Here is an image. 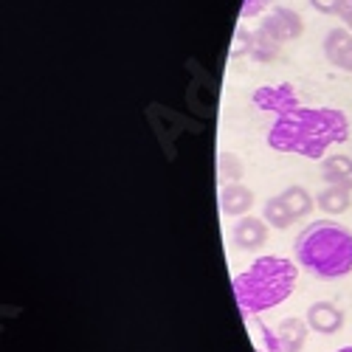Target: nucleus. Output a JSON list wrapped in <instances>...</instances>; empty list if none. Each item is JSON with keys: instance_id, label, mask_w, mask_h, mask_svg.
<instances>
[{"instance_id": "f257e3e1", "label": "nucleus", "mask_w": 352, "mask_h": 352, "mask_svg": "<svg viewBox=\"0 0 352 352\" xmlns=\"http://www.w3.org/2000/svg\"><path fill=\"white\" fill-rule=\"evenodd\" d=\"M349 138V119L336 107H296L268 130V146L276 153H293L318 161L330 146Z\"/></svg>"}, {"instance_id": "f03ea898", "label": "nucleus", "mask_w": 352, "mask_h": 352, "mask_svg": "<svg viewBox=\"0 0 352 352\" xmlns=\"http://www.w3.org/2000/svg\"><path fill=\"white\" fill-rule=\"evenodd\" d=\"M296 262L285 256H259L243 274L234 276L231 290L234 299H237V307L245 316H256L282 305L296 287Z\"/></svg>"}, {"instance_id": "7ed1b4c3", "label": "nucleus", "mask_w": 352, "mask_h": 352, "mask_svg": "<svg viewBox=\"0 0 352 352\" xmlns=\"http://www.w3.org/2000/svg\"><path fill=\"white\" fill-rule=\"evenodd\" d=\"M299 265L316 279H341L352 271V231L333 220H318L293 243Z\"/></svg>"}, {"instance_id": "20e7f679", "label": "nucleus", "mask_w": 352, "mask_h": 352, "mask_svg": "<svg viewBox=\"0 0 352 352\" xmlns=\"http://www.w3.org/2000/svg\"><path fill=\"white\" fill-rule=\"evenodd\" d=\"M256 327L262 333V341H265L268 352H302L307 344V333H310V324L305 318H285L279 321L276 330L265 327L262 321H256Z\"/></svg>"}, {"instance_id": "39448f33", "label": "nucleus", "mask_w": 352, "mask_h": 352, "mask_svg": "<svg viewBox=\"0 0 352 352\" xmlns=\"http://www.w3.org/2000/svg\"><path fill=\"white\" fill-rule=\"evenodd\" d=\"M259 28L265 34H271L276 43L285 45V43H290V40H296V37L305 34V20H302L299 12H293L287 6H279V9H274L265 20L259 23Z\"/></svg>"}, {"instance_id": "423d86ee", "label": "nucleus", "mask_w": 352, "mask_h": 352, "mask_svg": "<svg viewBox=\"0 0 352 352\" xmlns=\"http://www.w3.org/2000/svg\"><path fill=\"white\" fill-rule=\"evenodd\" d=\"M251 102H254V107L265 110V113H276V116H285V113H290V110L299 107V99H296V94H293V87H290L287 82L256 87L254 96H251Z\"/></svg>"}, {"instance_id": "0eeeda50", "label": "nucleus", "mask_w": 352, "mask_h": 352, "mask_svg": "<svg viewBox=\"0 0 352 352\" xmlns=\"http://www.w3.org/2000/svg\"><path fill=\"white\" fill-rule=\"evenodd\" d=\"M231 243L237 245L240 251H256L268 243V223L259 217H240L237 223L231 226Z\"/></svg>"}, {"instance_id": "6e6552de", "label": "nucleus", "mask_w": 352, "mask_h": 352, "mask_svg": "<svg viewBox=\"0 0 352 352\" xmlns=\"http://www.w3.org/2000/svg\"><path fill=\"white\" fill-rule=\"evenodd\" d=\"M321 48H324V56L330 65H336L344 74H352V32L349 28H344V25L330 28Z\"/></svg>"}, {"instance_id": "1a4fd4ad", "label": "nucleus", "mask_w": 352, "mask_h": 352, "mask_svg": "<svg viewBox=\"0 0 352 352\" xmlns=\"http://www.w3.org/2000/svg\"><path fill=\"white\" fill-rule=\"evenodd\" d=\"M307 324L313 333H321V336H333L344 327V313L333 305V302H313L307 307Z\"/></svg>"}, {"instance_id": "9d476101", "label": "nucleus", "mask_w": 352, "mask_h": 352, "mask_svg": "<svg viewBox=\"0 0 352 352\" xmlns=\"http://www.w3.org/2000/svg\"><path fill=\"white\" fill-rule=\"evenodd\" d=\"M254 206V192L243 184H228L220 189V212L226 217H245Z\"/></svg>"}, {"instance_id": "9b49d317", "label": "nucleus", "mask_w": 352, "mask_h": 352, "mask_svg": "<svg viewBox=\"0 0 352 352\" xmlns=\"http://www.w3.org/2000/svg\"><path fill=\"white\" fill-rule=\"evenodd\" d=\"M321 181L327 186H344L352 192V158L349 155H330L321 161Z\"/></svg>"}, {"instance_id": "f8f14e48", "label": "nucleus", "mask_w": 352, "mask_h": 352, "mask_svg": "<svg viewBox=\"0 0 352 352\" xmlns=\"http://www.w3.org/2000/svg\"><path fill=\"white\" fill-rule=\"evenodd\" d=\"M316 206L324 214H344L352 206V192L344 186H324L316 195Z\"/></svg>"}, {"instance_id": "ddd939ff", "label": "nucleus", "mask_w": 352, "mask_h": 352, "mask_svg": "<svg viewBox=\"0 0 352 352\" xmlns=\"http://www.w3.org/2000/svg\"><path fill=\"white\" fill-rule=\"evenodd\" d=\"M285 203H287V209H290V214L293 217H307L310 212H313V206H316V197L305 189V186H287L282 195H279Z\"/></svg>"}, {"instance_id": "4468645a", "label": "nucleus", "mask_w": 352, "mask_h": 352, "mask_svg": "<svg viewBox=\"0 0 352 352\" xmlns=\"http://www.w3.org/2000/svg\"><path fill=\"white\" fill-rule=\"evenodd\" d=\"M279 48H282V43H276L271 34H265L262 28H256L254 32V45H251V54L248 56H254V63H274L276 60V54H279Z\"/></svg>"}, {"instance_id": "2eb2a0df", "label": "nucleus", "mask_w": 352, "mask_h": 352, "mask_svg": "<svg viewBox=\"0 0 352 352\" xmlns=\"http://www.w3.org/2000/svg\"><path fill=\"white\" fill-rule=\"evenodd\" d=\"M262 220H265L268 226H274V228H290V223L296 220L290 214V209H287V203L276 195V197H271V200H265V206H262Z\"/></svg>"}, {"instance_id": "dca6fc26", "label": "nucleus", "mask_w": 352, "mask_h": 352, "mask_svg": "<svg viewBox=\"0 0 352 352\" xmlns=\"http://www.w3.org/2000/svg\"><path fill=\"white\" fill-rule=\"evenodd\" d=\"M217 178H220L223 186L240 184V178H243V164H240V158L234 155V153L223 150V153L217 155Z\"/></svg>"}, {"instance_id": "f3484780", "label": "nucleus", "mask_w": 352, "mask_h": 352, "mask_svg": "<svg viewBox=\"0 0 352 352\" xmlns=\"http://www.w3.org/2000/svg\"><path fill=\"white\" fill-rule=\"evenodd\" d=\"M251 45H254V32L248 28H237V34H234V45H231V56H245L251 54Z\"/></svg>"}, {"instance_id": "a211bd4d", "label": "nucleus", "mask_w": 352, "mask_h": 352, "mask_svg": "<svg viewBox=\"0 0 352 352\" xmlns=\"http://www.w3.org/2000/svg\"><path fill=\"white\" fill-rule=\"evenodd\" d=\"M341 3H344V0H310V6L316 12H321V14H338Z\"/></svg>"}, {"instance_id": "6ab92c4d", "label": "nucleus", "mask_w": 352, "mask_h": 352, "mask_svg": "<svg viewBox=\"0 0 352 352\" xmlns=\"http://www.w3.org/2000/svg\"><path fill=\"white\" fill-rule=\"evenodd\" d=\"M271 3V0H243V9H240V17H254V14H259L262 9H265Z\"/></svg>"}, {"instance_id": "aec40b11", "label": "nucleus", "mask_w": 352, "mask_h": 352, "mask_svg": "<svg viewBox=\"0 0 352 352\" xmlns=\"http://www.w3.org/2000/svg\"><path fill=\"white\" fill-rule=\"evenodd\" d=\"M338 17L344 20V28H349V32H352V0H344L341 9H338Z\"/></svg>"}, {"instance_id": "412c9836", "label": "nucleus", "mask_w": 352, "mask_h": 352, "mask_svg": "<svg viewBox=\"0 0 352 352\" xmlns=\"http://www.w3.org/2000/svg\"><path fill=\"white\" fill-rule=\"evenodd\" d=\"M336 352H352V346H341V349H336Z\"/></svg>"}, {"instance_id": "4be33fe9", "label": "nucleus", "mask_w": 352, "mask_h": 352, "mask_svg": "<svg viewBox=\"0 0 352 352\" xmlns=\"http://www.w3.org/2000/svg\"><path fill=\"white\" fill-rule=\"evenodd\" d=\"M256 352H268V349H265V346H259V349H256Z\"/></svg>"}]
</instances>
